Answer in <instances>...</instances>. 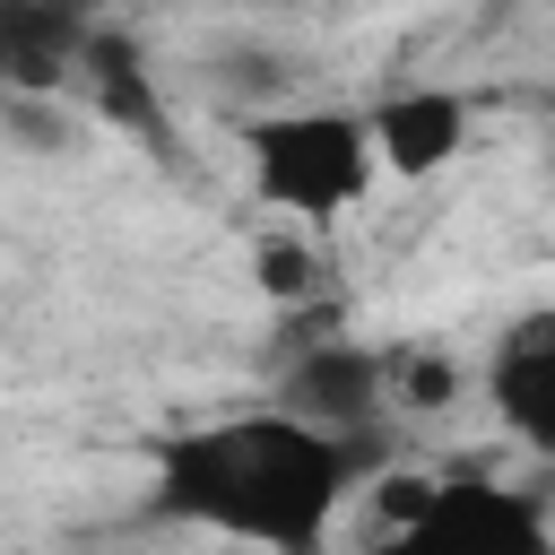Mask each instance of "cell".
<instances>
[{
  "mask_svg": "<svg viewBox=\"0 0 555 555\" xmlns=\"http://www.w3.org/2000/svg\"><path fill=\"white\" fill-rule=\"evenodd\" d=\"M382 468V434H321L304 416L243 408L147 442V512L260 555H321L347 494Z\"/></svg>",
  "mask_w": 555,
  "mask_h": 555,
  "instance_id": "6da1fadb",
  "label": "cell"
},
{
  "mask_svg": "<svg viewBox=\"0 0 555 555\" xmlns=\"http://www.w3.org/2000/svg\"><path fill=\"white\" fill-rule=\"evenodd\" d=\"M243 156H251V191L304 225L347 217L373 191V121L347 104H269L243 113Z\"/></svg>",
  "mask_w": 555,
  "mask_h": 555,
  "instance_id": "7a4b0ae2",
  "label": "cell"
},
{
  "mask_svg": "<svg viewBox=\"0 0 555 555\" xmlns=\"http://www.w3.org/2000/svg\"><path fill=\"white\" fill-rule=\"evenodd\" d=\"M364 555H555V520L529 486L451 468L425 486V503L408 520H390Z\"/></svg>",
  "mask_w": 555,
  "mask_h": 555,
  "instance_id": "3957f363",
  "label": "cell"
},
{
  "mask_svg": "<svg viewBox=\"0 0 555 555\" xmlns=\"http://www.w3.org/2000/svg\"><path fill=\"white\" fill-rule=\"evenodd\" d=\"M278 408L321 425V434H382V408H390V356L382 347H356L347 330L278 356Z\"/></svg>",
  "mask_w": 555,
  "mask_h": 555,
  "instance_id": "277c9868",
  "label": "cell"
},
{
  "mask_svg": "<svg viewBox=\"0 0 555 555\" xmlns=\"http://www.w3.org/2000/svg\"><path fill=\"white\" fill-rule=\"evenodd\" d=\"M78 95L95 104V121L130 130L165 173L191 165V156H182V130H173V113H165V95H156V69H147V52H139L121 26H95V35H87V52H78Z\"/></svg>",
  "mask_w": 555,
  "mask_h": 555,
  "instance_id": "5b68a950",
  "label": "cell"
},
{
  "mask_svg": "<svg viewBox=\"0 0 555 555\" xmlns=\"http://www.w3.org/2000/svg\"><path fill=\"white\" fill-rule=\"evenodd\" d=\"M95 0H0V95H69Z\"/></svg>",
  "mask_w": 555,
  "mask_h": 555,
  "instance_id": "8992f818",
  "label": "cell"
},
{
  "mask_svg": "<svg viewBox=\"0 0 555 555\" xmlns=\"http://www.w3.org/2000/svg\"><path fill=\"white\" fill-rule=\"evenodd\" d=\"M486 399H494V416L520 451L555 460V304L503 321V338L486 356Z\"/></svg>",
  "mask_w": 555,
  "mask_h": 555,
  "instance_id": "52a82bcc",
  "label": "cell"
},
{
  "mask_svg": "<svg viewBox=\"0 0 555 555\" xmlns=\"http://www.w3.org/2000/svg\"><path fill=\"white\" fill-rule=\"evenodd\" d=\"M364 121H373V156H382L390 173H408V182L442 173V165L468 147V95H460V87H399V95H382Z\"/></svg>",
  "mask_w": 555,
  "mask_h": 555,
  "instance_id": "ba28073f",
  "label": "cell"
},
{
  "mask_svg": "<svg viewBox=\"0 0 555 555\" xmlns=\"http://www.w3.org/2000/svg\"><path fill=\"white\" fill-rule=\"evenodd\" d=\"M251 278H260V295L269 304H321V251L304 243V234H260L251 243Z\"/></svg>",
  "mask_w": 555,
  "mask_h": 555,
  "instance_id": "9c48e42d",
  "label": "cell"
},
{
  "mask_svg": "<svg viewBox=\"0 0 555 555\" xmlns=\"http://www.w3.org/2000/svg\"><path fill=\"white\" fill-rule=\"evenodd\" d=\"M0 130H9L17 147H35V156L78 147V113H69V95H0Z\"/></svg>",
  "mask_w": 555,
  "mask_h": 555,
  "instance_id": "30bf717a",
  "label": "cell"
},
{
  "mask_svg": "<svg viewBox=\"0 0 555 555\" xmlns=\"http://www.w3.org/2000/svg\"><path fill=\"white\" fill-rule=\"evenodd\" d=\"M451 390H460V364H451L442 347H408V356H390V399H399L408 416L451 408Z\"/></svg>",
  "mask_w": 555,
  "mask_h": 555,
  "instance_id": "8fae6325",
  "label": "cell"
}]
</instances>
